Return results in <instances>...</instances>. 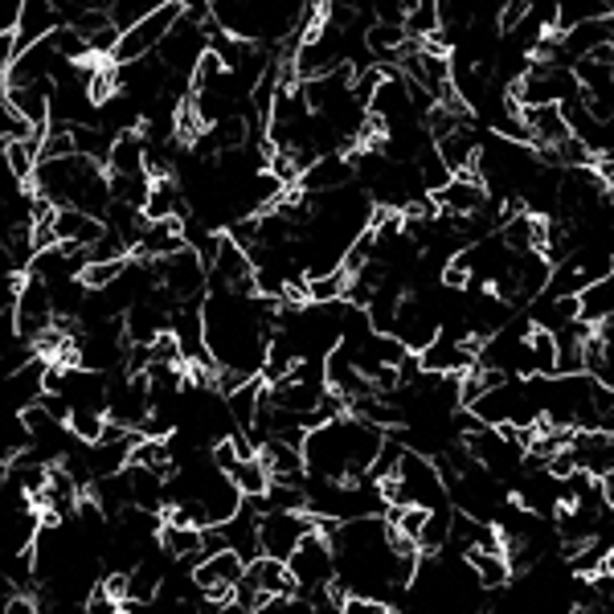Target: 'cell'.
Returning <instances> with one entry per match:
<instances>
[{"instance_id": "11", "label": "cell", "mask_w": 614, "mask_h": 614, "mask_svg": "<svg viewBox=\"0 0 614 614\" xmlns=\"http://www.w3.org/2000/svg\"><path fill=\"white\" fill-rule=\"evenodd\" d=\"M160 541H164V553H169V558L205 561V529H172V525H164V529H160Z\"/></svg>"}, {"instance_id": "14", "label": "cell", "mask_w": 614, "mask_h": 614, "mask_svg": "<svg viewBox=\"0 0 614 614\" xmlns=\"http://www.w3.org/2000/svg\"><path fill=\"white\" fill-rule=\"evenodd\" d=\"M467 565L475 570V578H480V586L484 590H500L504 582H508V573H513V565H508V558H492V553H467Z\"/></svg>"}, {"instance_id": "16", "label": "cell", "mask_w": 614, "mask_h": 614, "mask_svg": "<svg viewBox=\"0 0 614 614\" xmlns=\"http://www.w3.org/2000/svg\"><path fill=\"white\" fill-rule=\"evenodd\" d=\"M427 520H430L427 508H398V513H389V529L401 532V537H410V541H422Z\"/></svg>"}, {"instance_id": "8", "label": "cell", "mask_w": 614, "mask_h": 614, "mask_svg": "<svg viewBox=\"0 0 614 614\" xmlns=\"http://www.w3.org/2000/svg\"><path fill=\"white\" fill-rule=\"evenodd\" d=\"M246 582L255 590H262L267 599H291L295 594V578H291V570H287V561H274V558H255L250 561V570H246Z\"/></svg>"}, {"instance_id": "5", "label": "cell", "mask_w": 614, "mask_h": 614, "mask_svg": "<svg viewBox=\"0 0 614 614\" xmlns=\"http://www.w3.org/2000/svg\"><path fill=\"white\" fill-rule=\"evenodd\" d=\"M434 205L446 209L451 217H459V222L480 217L487 209V185L480 181V172H459L451 185L434 193Z\"/></svg>"}, {"instance_id": "19", "label": "cell", "mask_w": 614, "mask_h": 614, "mask_svg": "<svg viewBox=\"0 0 614 614\" xmlns=\"http://www.w3.org/2000/svg\"><path fill=\"white\" fill-rule=\"evenodd\" d=\"M4 614H37V606L25 594H13V599H4Z\"/></svg>"}, {"instance_id": "15", "label": "cell", "mask_w": 614, "mask_h": 614, "mask_svg": "<svg viewBox=\"0 0 614 614\" xmlns=\"http://www.w3.org/2000/svg\"><path fill=\"white\" fill-rule=\"evenodd\" d=\"M107 427H111V418L103 414V410H74L71 414V434L74 439H83L86 446H99Z\"/></svg>"}, {"instance_id": "3", "label": "cell", "mask_w": 614, "mask_h": 614, "mask_svg": "<svg viewBox=\"0 0 614 614\" xmlns=\"http://www.w3.org/2000/svg\"><path fill=\"white\" fill-rule=\"evenodd\" d=\"M315 532V516L303 513H271L258 520V541H262V558L291 561L308 537Z\"/></svg>"}, {"instance_id": "4", "label": "cell", "mask_w": 614, "mask_h": 614, "mask_svg": "<svg viewBox=\"0 0 614 614\" xmlns=\"http://www.w3.org/2000/svg\"><path fill=\"white\" fill-rule=\"evenodd\" d=\"M157 274H160V287L164 291H172L176 300L185 303L193 300L201 287H205V274H209V267L201 262L197 250H181V255L164 258V262H157Z\"/></svg>"}, {"instance_id": "1", "label": "cell", "mask_w": 614, "mask_h": 614, "mask_svg": "<svg viewBox=\"0 0 614 614\" xmlns=\"http://www.w3.org/2000/svg\"><path fill=\"white\" fill-rule=\"evenodd\" d=\"M398 480L406 487V500L410 508H427V513H443L451 504V492H446V480L439 475V463L418 451H406L398 467Z\"/></svg>"}, {"instance_id": "10", "label": "cell", "mask_w": 614, "mask_h": 614, "mask_svg": "<svg viewBox=\"0 0 614 614\" xmlns=\"http://www.w3.org/2000/svg\"><path fill=\"white\" fill-rule=\"evenodd\" d=\"M529 377H558V336L553 332H529Z\"/></svg>"}, {"instance_id": "7", "label": "cell", "mask_w": 614, "mask_h": 614, "mask_svg": "<svg viewBox=\"0 0 614 614\" xmlns=\"http://www.w3.org/2000/svg\"><path fill=\"white\" fill-rule=\"evenodd\" d=\"M357 176V169H353V160H344V157H324V160H315L312 169L303 172V181L300 188L308 193V197H328V193H341L348 181Z\"/></svg>"}, {"instance_id": "18", "label": "cell", "mask_w": 614, "mask_h": 614, "mask_svg": "<svg viewBox=\"0 0 614 614\" xmlns=\"http://www.w3.org/2000/svg\"><path fill=\"white\" fill-rule=\"evenodd\" d=\"M344 614H389V611L373 599H348L344 602Z\"/></svg>"}, {"instance_id": "20", "label": "cell", "mask_w": 614, "mask_h": 614, "mask_svg": "<svg viewBox=\"0 0 614 614\" xmlns=\"http://www.w3.org/2000/svg\"><path fill=\"white\" fill-rule=\"evenodd\" d=\"M602 573H614V549L606 553V565H602Z\"/></svg>"}, {"instance_id": "12", "label": "cell", "mask_w": 614, "mask_h": 614, "mask_svg": "<svg viewBox=\"0 0 614 614\" xmlns=\"http://www.w3.org/2000/svg\"><path fill=\"white\" fill-rule=\"evenodd\" d=\"M229 480L238 484V492H243L246 500H262V496L271 492V472H267L262 459H246V463H238V467L229 472Z\"/></svg>"}, {"instance_id": "17", "label": "cell", "mask_w": 614, "mask_h": 614, "mask_svg": "<svg viewBox=\"0 0 614 614\" xmlns=\"http://www.w3.org/2000/svg\"><path fill=\"white\" fill-rule=\"evenodd\" d=\"M443 287H451V291H467V287H475L472 250H455V258L446 262V271H443Z\"/></svg>"}, {"instance_id": "6", "label": "cell", "mask_w": 614, "mask_h": 614, "mask_svg": "<svg viewBox=\"0 0 614 614\" xmlns=\"http://www.w3.org/2000/svg\"><path fill=\"white\" fill-rule=\"evenodd\" d=\"M520 119H525V128H529V143H537L541 152H549V148H561V143L573 140L570 119H565V111H561V107H525V111H520Z\"/></svg>"}, {"instance_id": "13", "label": "cell", "mask_w": 614, "mask_h": 614, "mask_svg": "<svg viewBox=\"0 0 614 614\" xmlns=\"http://www.w3.org/2000/svg\"><path fill=\"white\" fill-rule=\"evenodd\" d=\"M406 33H410V37H418L422 45L434 42V37L443 33V13H439V4H430V0H422V4H410Z\"/></svg>"}, {"instance_id": "9", "label": "cell", "mask_w": 614, "mask_h": 614, "mask_svg": "<svg viewBox=\"0 0 614 614\" xmlns=\"http://www.w3.org/2000/svg\"><path fill=\"white\" fill-rule=\"evenodd\" d=\"M582 320H586L590 328H602V324H614V279H602V283L586 287L582 295Z\"/></svg>"}, {"instance_id": "2", "label": "cell", "mask_w": 614, "mask_h": 614, "mask_svg": "<svg viewBox=\"0 0 614 614\" xmlns=\"http://www.w3.org/2000/svg\"><path fill=\"white\" fill-rule=\"evenodd\" d=\"M287 570H291L295 586H300L308 599L332 590L336 586V553H332V541L328 537H320V532H312V537L295 549V558L287 561Z\"/></svg>"}]
</instances>
